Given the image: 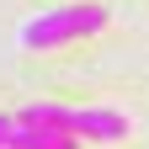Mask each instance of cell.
<instances>
[{"label": "cell", "instance_id": "3957f363", "mask_svg": "<svg viewBox=\"0 0 149 149\" xmlns=\"http://www.w3.org/2000/svg\"><path fill=\"white\" fill-rule=\"evenodd\" d=\"M16 149H74V133H59V128H27V123H16Z\"/></svg>", "mask_w": 149, "mask_h": 149}, {"label": "cell", "instance_id": "7a4b0ae2", "mask_svg": "<svg viewBox=\"0 0 149 149\" xmlns=\"http://www.w3.org/2000/svg\"><path fill=\"white\" fill-rule=\"evenodd\" d=\"M101 27H107V6H91V0L59 6V11H43V16H32V22L22 27V48L48 53V48H59V43H80V37L101 32Z\"/></svg>", "mask_w": 149, "mask_h": 149}, {"label": "cell", "instance_id": "6da1fadb", "mask_svg": "<svg viewBox=\"0 0 149 149\" xmlns=\"http://www.w3.org/2000/svg\"><path fill=\"white\" fill-rule=\"evenodd\" d=\"M27 128H59V133H74V139H96V144H117L128 139V117L112 107H59V101H32L22 107Z\"/></svg>", "mask_w": 149, "mask_h": 149}, {"label": "cell", "instance_id": "277c9868", "mask_svg": "<svg viewBox=\"0 0 149 149\" xmlns=\"http://www.w3.org/2000/svg\"><path fill=\"white\" fill-rule=\"evenodd\" d=\"M0 149H16V117L0 112Z\"/></svg>", "mask_w": 149, "mask_h": 149}]
</instances>
